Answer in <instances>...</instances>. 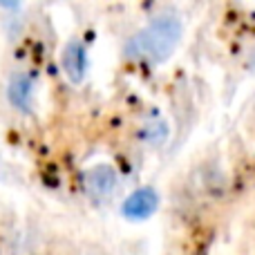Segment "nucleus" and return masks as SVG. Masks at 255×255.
Masks as SVG:
<instances>
[{
	"label": "nucleus",
	"instance_id": "1",
	"mask_svg": "<svg viewBox=\"0 0 255 255\" xmlns=\"http://www.w3.org/2000/svg\"><path fill=\"white\" fill-rule=\"evenodd\" d=\"M181 40V20L172 13L157 16L148 27L139 31L128 43V54L132 58L161 63L177 49Z\"/></svg>",
	"mask_w": 255,
	"mask_h": 255
},
{
	"label": "nucleus",
	"instance_id": "2",
	"mask_svg": "<svg viewBox=\"0 0 255 255\" xmlns=\"http://www.w3.org/2000/svg\"><path fill=\"white\" fill-rule=\"evenodd\" d=\"M61 65H63L65 76L72 83H81V81H83L85 70H88V56H85V47L79 40H70V43L63 47Z\"/></svg>",
	"mask_w": 255,
	"mask_h": 255
},
{
	"label": "nucleus",
	"instance_id": "3",
	"mask_svg": "<svg viewBox=\"0 0 255 255\" xmlns=\"http://www.w3.org/2000/svg\"><path fill=\"white\" fill-rule=\"evenodd\" d=\"M31 94H34V85H31L29 76L25 72L13 74L11 81H9V101H11V106L27 112L31 106Z\"/></svg>",
	"mask_w": 255,
	"mask_h": 255
},
{
	"label": "nucleus",
	"instance_id": "4",
	"mask_svg": "<svg viewBox=\"0 0 255 255\" xmlns=\"http://www.w3.org/2000/svg\"><path fill=\"white\" fill-rule=\"evenodd\" d=\"M67 255H108V251L97 242H81L74 249H70Z\"/></svg>",
	"mask_w": 255,
	"mask_h": 255
},
{
	"label": "nucleus",
	"instance_id": "5",
	"mask_svg": "<svg viewBox=\"0 0 255 255\" xmlns=\"http://www.w3.org/2000/svg\"><path fill=\"white\" fill-rule=\"evenodd\" d=\"M18 4H20V0H0V7L4 9H16Z\"/></svg>",
	"mask_w": 255,
	"mask_h": 255
},
{
	"label": "nucleus",
	"instance_id": "6",
	"mask_svg": "<svg viewBox=\"0 0 255 255\" xmlns=\"http://www.w3.org/2000/svg\"><path fill=\"white\" fill-rule=\"evenodd\" d=\"M251 67L255 70V52H253V56H251Z\"/></svg>",
	"mask_w": 255,
	"mask_h": 255
}]
</instances>
